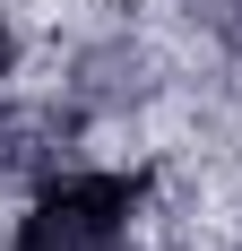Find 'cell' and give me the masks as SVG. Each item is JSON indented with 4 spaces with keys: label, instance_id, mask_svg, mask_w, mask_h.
<instances>
[{
    "label": "cell",
    "instance_id": "cell-1",
    "mask_svg": "<svg viewBox=\"0 0 242 251\" xmlns=\"http://www.w3.org/2000/svg\"><path fill=\"white\" fill-rule=\"evenodd\" d=\"M139 217H147L139 165H70L26 200L9 251H139Z\"/></svg>",
    "mask_w": 242,
    "mask_h": 251
},
{
    "label": "cell",
    "instance_id": "cell-2",
    "mask_svg": "<svg viewBox=\"0 0 242 251\" xmlns=\"http://www.w3.org/2000/svg\"><path fill=\"white\" fill-rule=\"evenodd\" d=\"M78 122H87V113H78L70 96H61V104H0V182L44 191L52 174H70Z\"/></svg>",
    "mask_w": 242,
    "mask_h": 251
},
{
    "label": "cell",
    "instance_id": "cell-3",
    "mask_svg": "<svg viewBox=\"0 0 242 251\" xmlns=\"http://www.w3.org/2000/svg\"><path fill=\"white\" fill-rule=\"evenodd\" d=\"M147 96H156V52L130 44V35H104V44H87V52L70 61V104L87 113V122L139 113Z\"/></svg>",
    "mask_w": 242,
    "mask_h": 251
},
{
    "label": "cell",
    "instance_id": "cell-4",
    "mask_svg": "<svg viewBox=\"0 0 242 251\" xmlns=\"http://www.w3.org/2000/svg\"><path fill=\"white\" fill-rule=\"evenodd\" d=\"M191 18L208 26L225 52H242V0H191Z\"/></svg>",
    "mask_w": 242,
    "mask_h": 251
},
{
    "label": "cell",
    "instance_id": "cell-5",
    "mask_svg": "<svg viewBox=\"0 0 242 251\" xmlns=\"http://www.w3.org/2000/svg\"><path fill=\"white\" fill-rule=\"evenodd\" d=\"M9 70H18V26H9V9H0V87H9Z\"/></svg>",
    "mask_w": 242,
    "mask_h": 251
},
{
    "label": "cell",
    "instance_id": "cell-6",
    "mask_svg": "<svg viewBox=\"0 0 242 251\" xmlns=\"http://www.w3.org/2000/svg\"><path fill=\"white\" fill-rule=\"evenodd\" d=\"M234 251H242V243H234Z\"/></svg>",
    "mask_w": 242,
    "mask_h": 251
}]
</instances>
